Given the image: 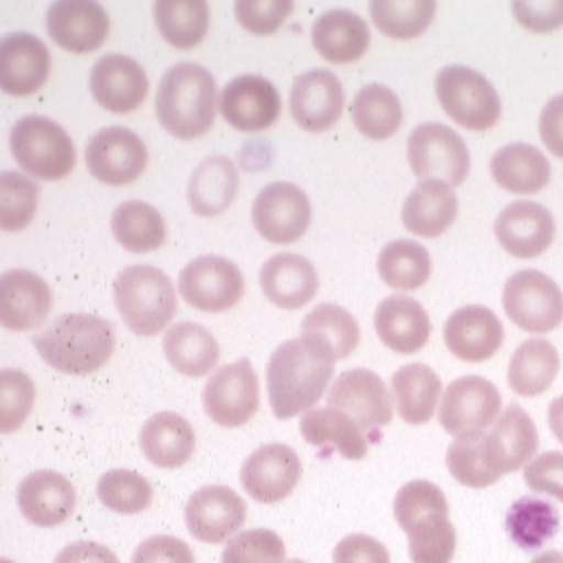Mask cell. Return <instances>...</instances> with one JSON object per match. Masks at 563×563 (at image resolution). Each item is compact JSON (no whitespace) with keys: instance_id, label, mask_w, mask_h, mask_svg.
<instances>
[{"instance_id":"1","label":"cell","mask_w":563,"mask_h":563,"mask_svg":"<svg viewBox=\"0 0 563 563\" xmlns=\"http://www.w3.org/2000/svg\"><path fill=\"white\" fill-rule=\"evenodd\" d=\"M335 358L303 338L278 346L267 365V393L276 419L288 421L306 415L333 380Z\"/></svg>"},{"instance_id":"2","label":"cell","mask_w":563,"mask_h":563,"mask_svg":"<svg viewBox=\"0 0 563 563\" xmlns=\"http://www.w3.org/2000/svg\"><path fill=\"white\" fill-rule=\"evenodd\" d=\"M41 358L56 372L88 376L113 354V324L97 314H63L33 338Z\"/></svg>"},{"instance_id":"3","label":"cell","mask_w":563,"mask_h":563,"mask_svg":"<svg viewBox=\"0 0 563 563\" xmlns=\"http://www.w3.org/2000/svg\"><path fill=\"white\" fill-rule=\"evenodd\" d=\"M156 115L177 140H199L216 118V79L195 63H179L161 77Z\"/></svg>"},{"instance_id":"4","label":"cell","mask_w":563,"mask_h":563,"mask_svg":"<svg viewBox=\"0 0 563 563\" xmlns=\"http://www.w3.org/2000/svg\"><path fill=\"white\" fill-rule=\"evenodd\" d=\"M113 301L126 327L141 338L158 335L177 312L174 282L158 267L131 265L113 282Z\"/></svg>"},{"instance_id":"5","label":"cell","mask_w":563,"mask_h":563,"mask_svg":"<svg viewBox=\"0 0 563 563\" xmlns=\"http://www.w3.org/2000/svg\"><path fill=\"white\" fill-rule=\"evenodd\" d=\"M11 154L18 165L41 179H63L75 169V145L69 133L43 115H24L11 129Z\"/></svg>"},{"instance_id":"6","label":"cell","mask_w":563,"mask_h":563,"mask_svg":"<svg viewBox=\"0 0 563 563\" xmlns=\"http://www.w3.org/2000/svg\"><path fill=\"white\" fill-rule=\"evenodd\" d=\"M435 95L442 109L467 131H489L501 115V101L492 81L463 65L438 73Z\"/></svg>"},{"instance_id":"7","label":"cell","mask_w":563,"mask_h":563,"mask_svg":"<svg viewBox=\"0 0 563 563\" xmlns=\"http://www.w3.org/2000/svg\"><path fill=\"white\" fill-rule=\"evenodd\" d=\"M177 290L190 308L218 314L238 306L244 297L246 282L233 261L206 254L192 258L179 272Z\"/></svg>"},{"instance_id":"8","label":"cell","mask_w":563,"mask_h":563,"mask_svg":"<svg viewBox=\"0 0 563 563\" xmlns=\"http://www.w3.org/2000/svg\"><path fill=\"white\" fill-rule=\"evenodd\" d=\"M501 303L512 324L528 333H551L563 320V292L553 278L538 269L510 276Z\"/></svg>"},{"instance_id":"9","label":"cell","mask_w":563,"mask_h":563,"mask_svg":"<svg viewBox=\"0 0 563 563\" xmlns=\"http://www.w3.org/2000/svg\"><path fill=\"white\" fill-rule=\"evenodd\" d=\"M408 163L412 174L459 186L470 174V152L457 133L440 122L417 126L408 137Z\"/></svg>"},{"instance_id":"10","label":"cell","mask_w":563,"mask_h":563,"mask_svg":"<svg viewBox=\"0 0 563 563\" xmlns=\"http://www.w3.org/2000/svg\"><path fill=\"white\" fill-rule=\"evenodd\" d=\"M501 412L497 387L481 376H463L442 393L438 419L446 433L467 438L485 433Z\"/></svg>"},{"instance_id":"11","label":"cell","mask_w":563,"mask_h":563,"mask_svg":"<svg viewBox=\"0 0 563 563\" xmlns=\"http://www.w3.org/2000/svg\"><path fill=\"white\" fill-rule=\"evenodd\" d=\"M252 222L261 238L272 244H292L301 240L312 222L308 195L290 181H272L252 203Z\"/></svg>"},{"instance_id":"12","label":"cell","mask_w":563,"mask_h":563,"mask_svg":"<svg viewBox=\"0 0 563 563\" xmlns=\"http://www.w3.org/2000/svg\"><path fill=\"white\" fill-rule=\"evenodd\" d=\"M261 404L258 376L247 358L213 372L203 388V410L220 427H242L256 415Z\"/></svg>"},{"instance_id":"13","label":"cell","mask_w":563,"mask_h":563,"mask_svg":"<svg viewBox=\"0 0 563 563\" xmlns=\"http://www.w3.org/2000/svg\"><path fill=\"white\" fill-rule=\"evenodd\" d=\"M327 404L349 415L363 431L380 429L393 419V401L385 380L372 369H346L327 393Z\"/></svg>"},{"instance_id":"14","label":"cell","mask_w":563,"mask_h":563,"mask_svg":"<svg viewBox=\"0 0 563 563\" xmlns=\"http://www.w3.org/2000/svg\"><path fill=\"white\" fill-rule=\"evenodd\" d=\"M86 165L107 186H126L145 172L147 147L135 131L107 126L88 141Z\"/></svg>"},{"instance_id":"15","label":"cell","mask_w":563,"mask_h":563,"mask_svg":"<svg viewBox=\"0 0 563 563\" xmlns=\"http://www.w3.org/2000/svg\"><path fill=\"white\" fill-rule=\"evenodd\" d=\"M278 88L261 75H240L220 95V113L238 131L258 133L280 118Z\"/></svg>"},{"instance_id":"16","label":"cell","mask_w":563,"mask_h":563,"mask_svg":"<svg viewBox=\"0 0 563 563\" xmlns=\"http://www.w3.org/2000/svg\"><path fill=\"white\" fill-rule=\"evenodd\" d=\"M538 429L528 412L510 404L483 433V457L493 472L504 474L526 467L538 451Z\"/></svg>"},{"instance_id":"17","label":"cell","mask_w":563,"mask_h":563,"mask_svg":"<svg viewBox=\"0 0 563 563\" xmlns=\"http://www.w3.org/2000/svg\"><path fill=\"white\" fill-rule=\"evenodd\" d=\"M247 506L242 495L210 485L192 493L186 504V528L192 538L206 544H220L229 540L246 521Z\"/></svg>"},{"instance_id":"18","label":"cell","mask_w":563,"mask_h":563,"mask_svg":"<svg viewBox=\"0 0 563 563\" xmlns=\"http://www.w3.org/2000/svg\"><path fill=\"white\" fill-rule=\"evenodd\" d=\"M301 472V459L290 446L265 444L244 461L240 481L252 499L276 504L295 492Z\"/></svg>"},{"instance_id":"19","label":"cell","mask_w":563,"mask_h":563,"mask_svg":"<svg viewBox=\"0 0 563 563\" xmlns=\"http://www.w3.org/2000/svg\"><path fill=\"white\" fill-rule=\"evenodd\" d=\"M288 106L303 131H329L344 109V86L333 70H308L295 79Z\"/></svg>"},{"instance_id":"20","label":"cell","mask_w":563,"mask_h":563,"mask_svg":"<svg viewBox=\"0 0 563 563\" xmlns=\"http://www.w3.org/2000/svg\"><path fill=\"white\" fill-rule=\"evenodd\" d=\"M47 33L73 54H90L106 43L109 15L95 0H58L47 9Z\"/></svg>"},{"instance_id":"21","label":"cell","mask_w":563,"mask_h":563,"mask_svg":"<svg viewBox=\"0 0 563 563\" xmlns=\"http://www.w3.org/2000/svg\"><path fill=\"white\" fill-rule=\"evenodd\" d=\"M555 218L540 203L515 201L495 218V238L517 258H536L555 240Z\"/></svg>"},{"instance_id":"22","label":"cell","mask_w":563,"mask_h":563,"mask_svg":"<svg viewBox=\"0 0 563 563\" xmlns=\"http://www.w3.org/2000/svg\"><path fill=\"white\" fill-rule=\"evenodd\" d=\"M147 75L137 60L124 54H106L90 70V92L111 113H131L147 97Z\"/></svg>"},{"instance_id":"23","label":"cell","mask_w":563,"mask_h":563,"mask_svg":"<svg viewBox=\"0 0 563 563\" xmlns=\"http://www.w3.org/2000/svg\"><path fill=\"white\" fill-rule=\"evenodd\" d=\"M49 284L26 269L4 272L0 278V322L9 331H31L52 312Z\"/></svg>"},{"instance_id":"24","label":"cell","mask_w":563,"mask_h":563,"mask_svg":"<svg viewBox=\"0 0 563 563\" xmlns=\"http://www.w3.org/2000/svg\"><path fill=\"white\" fill-rule=\"evenodd\" d=\"M18 506L36 528H58L69 521L77 506V493L63 474L38 470L20 483Z\"/></svg>"},{"instance_id":"25","label":"cell","mask_w":563,"mask_h":563,"mask_svg":"<svg viewBox=\"0 0 563 563\" xmlns=\"http://www.w3.org/2000/svg\"><path fill=\"white\" fill-rule=\"evenodd\" d=\"M49 52L38 36L11 33L0 43V86L11 97H29L47 81Z\"/></svg>"},{"instance_id":"26","label":"cell","mask_w":563,"mask_h":563,"mask_svg":"<svg viewBox=\"0 0 563 563\" xmlns=\"http://www.w3.org/2000/svg\"><path fill=\"white\" fill-rule=\"evenodd\" d=\"M444 342L453 356L465 363L489 361L504 344V324L485 306H465L444 324Z\"/></svg>"},{"instance_id":"27","label":"cell","mask_w":563,"mask_h":563,"mask_svg":"<svg viewBox=\"0 0 563 563\" xmlns=\"http://www.w3.org/2000/svg\"><path fill=\"white\" fill-rule=\"evenodd\" d=\"M258 280L265 297L282 310H299L318 292L317 267L292 252L274 254L261 267Z\"/></svg>"},{"instance_id":"28","label":"cell","mask_w":563,"mask_h":563,"mask_svg":"<svg viewBox=\"0 0 563 563\" xmlns=\"http://www.w3.org/2000/svg\"><path fill=\"white\" fill-rule=\"evenodd\" d=\"M374 327L380 342L399 354L422 351L431 335V322L421 303L406 295H390L374 314Z\"/></svg>"},{"instance_id":"29","label":"cell","mask_w":563,"mask_h":563,"mask_svg":"<svg viewBox=\"0 0 563 563\" xmlns=\"http://www.w3.org/2000/svg\"><path fill=\"white\" fill-rule=\"evenodd\" d=\"M459 201L453 186L440 179H424L401 208L404 227L419 238H440L457 220Z\"/></svg>"},{"instance_id":"30","label":"cell","mask_w":563,"mask_h":563,"mask_svg":"<svg viewBox=\"0 0 563 563\" xmlns=\"http://www.w3.org/2000/svg\"><path fill=\"white\" fill-rule=\"evenodd\" d=\"M367 22L349 9H331L318 15L312 24V45L318 54L335 65L358 60L369 47Z\"/></svg>"},{"instance_id":"31","label":"cell","mask_w":563,"mask_h":563,"mask_svg":"<svg viewBox=\"0 0 563 563\" xmlns=\"http://www.w3.org/2000/svg\"><path fill=\"white\" fill-rule=\"evenodd\" d=\"M140 446L152 465L176 470L192 457L197 435L184 417L176 412H158L141 427Z\"/></svg>"},{"instance_id":"32","label":"cell","mask_w":563,"mask_h":563,"mask_svg":"<svg viewBox=\"0 0 563 563\" xmlns=\"http://www.w3.org/2000/svg\"><path fill=\"white\" fill-rule=\"evenodd\" d=\"M390 390L401 421L424 424L433 419L438 410L442 380L431 367L422 363H410L393 374Z\"/></svg>"},{"instance_id":"33","label":"cell","mask_w":563,"mask_h":563,"mask_svg":"<svg viewBox=\"0 0 563 563\" xmlns=\"http://www.w3.org/2000/svg\"><path fill=\"white\" fill-rule=\"evenodd\" d=\"M163 352L181 376L203 378L218 365L220 346L210 331L197 322H177L163 340Z\"/></svg>"},{"instance_id":"34","label":"cell","mask_w":563,"mask_h":563,"mask_svg":"<svg viewBox=\"0 0 563 563\" xmlns=\"http://www.w3.org/2000/svg\"><path fill=\"white\" fill-rule=\"evenodd\" d=\"M492 176L508 192L533 195L549 184L551 165L536 145L510 143L493 154Z\"/></svg>"},{"instance_id":"35","label":"cell","mask_w":563,"mask_h":563,"mask_svg":"<svg viewBox=\"0 0 563 563\" xmlns=\"http://www.w3.org/2000/svg\"><path fill=\"white\" fill-rule=\"evenodd\" d=\"M238 167L227 156L206 158L188 179V203L197 216H218L229 210L238 195Z\"/></svg>"},{"instance_id":"36","label":"cell","mask_w":563,"mask_h":563,"mask_svg":"<svg viewBox=\"0 0 563 563\" xmlns=\"http://www.w3.org/2000/svg\"><path fill=\"white\" fill-rule=\"evenodd\" d=\"M560 367L562 361L558 349L542 338H531L510 358L508 385L521 397L542 395L555 383Z\"/></svg>"},{"instance_id":"37","label":"cell","mask_w":563,"mask_h":563,"mask_svg":"<svg viewBox=\"0 0 563 563\" xmlns=\"http://www.w3.org/2000/svg\"><path fill=\"white\" fill-rule=\"evenodd\" d=\"M301 435L312 446H335L342 457L358 461L367 455L363 429L349 415L327 406L308 410L299 422Z\"/></svg>"},{"instance_id":"38","label":"cell","mask_w":563,"mask_h":563,"mask_svg":"<svg viewBox=\"0 0 563 563\" xmlns=\"http://www.w3.org/2000/svg\"><path fill=\"white\" fill-rule=\"evenodd\" d=\"M393 512L397 526L404 529L408 538L451 521L446 495L427 481H412L404 485L395 495Z\"/></svg>"},{"instance_id":"39","label":"cell","mask_w":563,"mask_h":563,"mask_svg":"<svg viewBox=\"0 0 563 563\" xmlns=\"http://www.w3.org/2000/svg\"><path fill=\"white\" fill-rule=\"evenodd\" d=\"M301 338L322 346L338 363L356 351L361 329L349 310L335 303H320L303 318Z\"/></svg>"},{"instance_id":"40","label":"cell","mask_w":563,"mask_h":563,"mask_svg":"<svg viewBox=\"0 0 563 563\" xmlns=\"http://www.w3.org/2000/svg\"><path fill=\"white\" fill-rule=\"evenodd\" d=\"M154 22L167 43L192 49L208 35L210 4L206 0H156Z\"/></svg>"},{"instance_id":"41","label":"cell","mask_w":563,"mask_h":563,"mask_svg":"<svg viewBox=\"0 0 563 563\" xmlns=\"http://www.w3.org/2000/svg\"><path fill=\"white\" fill-rule=\"evenodd\" d=\"M351 111L354 126L367 140H388L404 122V107L397 95L383 84L363 86L352 101Z\"/></svg>"},{"instance_id":"42","label":"cell","mask_w":563,"mask_h":563,"mask_svg":"<svg viewBox=\"0 0 563 563\" xmlns=\"http://www.w3.org/2000/svg\"><path fill=\"white\" fill-rule=\"evenodd\" d=\"M111 233L129 252L145 254L165 244L167 227L156 208L143 201H124L111 213Z\"/></svg>"},{"instance_id":"43","label":"cell","mask_w":563,"mask_h":563,"mask_svg":"<svg viewBox=\"0 0 563 563\" xmlns=\"http://www.w3.org/2000/svg\"><path fill=\"white\" fill-rule=\"evenodd\" d=\"M560 529V512L553 504L526 495L517 499L506 515V531L523 551L542 549Z\"/></svg>"},{"instance_id":"44","label":"cell","mask_w":563,"mask_h":563,"mask_svg":"<svg viewBox=\"0 0 563 563\" xmlns=\"http://www.w3.org/2000/svg\"><path fill=\"white\" fill-rule=\"evenodd\" d=\"M378 274L395 290H417L431 276V256L419 242L395 240L380 250Z\"/></svg>"},{"instance_id":"45","label":"cell","mask_w":563,"mask_h":563,"mask_svg":"<svg viewBox=\"0 0 563 563\" xmlns=\"http://www.w3.org/2000/svg\"><path fill=\"white\" fill-rule=\"evenodd\" d=\"M369 15L390 38H415L427 31L435 15L433 0H374Z\"/></svg>"},{"instance_id":"46","label":"cell","mask_w":563,"mask_h":563,"mask_svg":"<svg viewBox=\"0 0 563 563\" xmlns=\"http://www.w3.org/2000/svg\"><path fill=\"white\" fill-rule=\"evenodd\" d=\"M101 504L118 515H140L150 508L154 489L133 470H111L101 476L97 485Z\"/></svg>"},{"instance_id":"47","label":"cell","mask_w":563,"mask_h":563,"mask_svg":"<svg viewBox=\"0 0 563 563\" xmlns=\"http://www.w3.org/2000/svg\"><path fill=\"white\" fill-rule=\"evenodd\" d=\"M41 188L35 179L18 172L0 176V227L9 233L22 231L35 218Z\"/></svg>"},{"instance_id":"48","label":"cell","mask_w":563,"mask_h":563,"mask_svg":"<svg viewBox=\"0 0 563 563\" xmlns=\"http://www.w3.org/2000/svg\"><path fill=\"white\" fill-rule=\"evenodd\" d=\"M446 465L453 478L470 489H485L499 481L483 457V433L455 438L446 451Z\"/></svg>"},{"instance_id":"49","label":"cell","mask_w":563,"mask_h":563,"mask_svg":"<svg viewBox=\"0 0 563 563\" xmlns=\"http://www.w3.org/2000/svg\"><path fill=\"white\" fill-rule=\"evenodd\" d=\"M36 390L29 374L2 369L0 374V431L13 433L31 417Z\"/></svg>"},{"instance_id":"50","label":"cell","mask_w":563,"mask_h":563,"mask_svg":"<svg viewBox=\"0 0 563 563\" xmlns=\"http://www.w3.org/2000/svg\"><path fill=\"white\" fill-rule=\"evenodd\" d=\"M222 563H286V549L276 531L246 529L229 540Z\"/></svg>"},{"instance_id":"51","label":"cell","mask_w":563,"mask_h":563,"mask_svg":"<svg viewBox=\"0 0 563 563\" xmlns=\"http://www.w3.org/2000/svg\"><path fill=\"white\" fill-rule=\"evenodd\" d=\"M238 22L252 35H272L280 29L284 20L292 11L290 0H238L235 7Z\"/></svg>"},{"instance_id":"52","label":"cell","mask_w":563,"mask_h":563,"mask_svg":"<svg viewBox=\"0 0 563 563\" xmlns=\"http://www.w3.org/2000/svg\"><path fill=\"white\" fill-rule=\"evenodd\" d=\"M455 549L457 531L451 521L408 538V553L412 563H451Z\"/></svg>"},{"instance_id":"53","label":"cell","mask_w":563,"mask_h":563,"mask_svg":"<svg viewBox=\"0 0 563 563\" xmlns=\"http://www.w3.org/2000/svg\"><path fill=\"white\" fill-rule=\"evenodd\" d=\"M523 478L531 492L551 495L563 504V453L549 451L531 459L523 470Z\"/></svg>"},{"instance_id":"54","label":"cell","mask_w":563,"mask_h":563,"mask_svg":"<svg viewBox=\"0 0 563 563\" xmlns=\"http://www.w3.org/2000/svg\"><path fill=\"white\" fill-rule=\"evenodd\" d=\"M512 13L531 33H551L563 26V0H517Z\"/></svg>"},{"instance_id":"55","label":"cell","mask_w":563,"mask_h":563,"mask_svg":"<svg viewBox=\"0 0 563 563\" xmlns=\"http://www.w3.org/2000/svg\"><path fill=\"white\" fill-rule=\"evenodd\" d=\"M131 563H197L192 549L174 536H152L135 549Z\"/></svg>"},{"instance_id":"56","label":"cell","mask_w":563,"mask_h":563,"mask_svg":"<svg viewBox=\"0 0 563 563\" xmlns=\"http://www.w3.org/2000/svg\"><path fill=\"white\" fill-rule=\"evenodd\" d=\"M333 563H390L388 549L372 536L352 533L333 549Z\"/></svg>"},{"instance_id":"57","label":"cell","mask_w":563,"mask_h":563,"mask_svg":"<svg viewBox=\"0 0 563 563\" xmlns=\"http://www.w3.org/2000/svg\"><path fill=\"white\" fill-rule=\"evenodd\" d=\"M540 140L563 161V95L553 97L540 113Z\"/></svg>"},{"instance_id":"58","label":"cell","mask_w":563,"mask_h":563,"mask_svg":"<svg viewBox=\"0 0 563 563\" xmlns=\"http://www.w3.org/2000/svg\"><path fill=\"white\" fill-rule=\"evenodd\" d=\"M54 563H120L118 555L99 542L79 540L65 547Z\"/></svg>"},{"instance_id":"59","label":"cell","mask_w":563,"mask_h":563,"mask_svg":"<svg viewBox=\"0 0 563 563\" xmlns=\"http://www.w3.org/2000/svg\"><path fill=\"white\" fill-rule=\"evenodd\" d=\"M549 427L553 431V435L563 444V395L553 399L549 406Z\"/></svg>"},{"instance_id":"60","label":"cell","mask_w":563,"mask_h":563,"mask_svg":"<svg viewBox=\"0 0 563 563\" xmlns=\"http://www.w3.org/2000/svg\"><path fill=\"white\" fill-rule=\"evenodd\" d=\"M531 563H563V553L560 551H547L542 555H538Z\"/></svg>"},{"instance_id":"61","label":"cell","mask_w":563,"mask_h":563,"mask_svg":"<svg viewBox=\"0 0 563 563\" xmlns=\"http://www.w3.org/2000/svg\"><path fill=\"white\" fill-rule=\"evenodd\" d=\"M286 563H308V562H301V560H290V562Z\"/></svg>"},{"instance_id":"62","label":"cell","mask_w":563,"mask_h":563,"mask_svg":"<svg viewBox=\"0 0 563 563\" xmlns=\"http://www.w3.org/2000/svg\"><path fill=\"white\" fill-rule=\"evenodd\" d=\"M0 563H15V562H9V560H2Z\"/></svg>"}]
</instances>
